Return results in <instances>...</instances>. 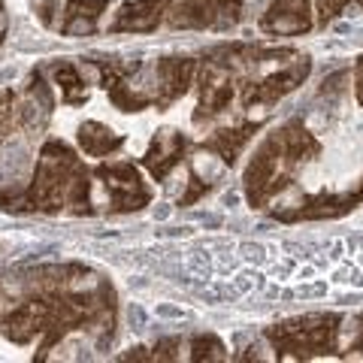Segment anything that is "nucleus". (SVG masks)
I'll return each mask as SVG.
<instances>
[{"instance_id":"423d86ee","label":"nucleus","mask_w":363,"mask_h":363,"mask_svg":"<svg viewBox=\"0 0 363 363\" xmlns=\"http://www.w3.org/2000/svg\"><path fill=\"white\" fill-rule=\"evenodd\" d=\"M185 149H188V140L176 130H164L155 136L149 155H145V167L152 169L155 179H164L169 169H173L182 157H185Z\"/></svg>"},{"instance_id":"6e6552de","label":"nucleus","mask_w":363,"mask_h":363,"mask_svg":"<svg viewBox=\"0 0 363 363\" xmlns=\"http://www.w3.org/2000/svg\"><path fill=\"white\" fill-rule=\"evenodd\" d=\"M167 6L169 0H136V4H128L118 13L112 30H152L167 13Z\"/></svg>"},{"instance_id":"7ed1b4c3","label":"nucleus","mask_w":363,"mask_h":363,"mask_svg":"<svg viewBox=\"0 0 363 363\" xmlns=\"http://www.w3.org/2000/svg\"><path fill=\"white\" fill-rule=\"evenodd\" d=\"M240 6L242 0H179L167 13L173 28H215L240 18Z\"/></svg>"},{"instance_id":"f257e3e1","label":"nucleus","mask_w":363,"mask_h":363,"mask_svg":"<svg viewBox=\"0 0 363 363\" xmlns=\"http://www.w3.org/2000/svg\"><path fill=\"white\" fill-rule=\"evenodd\" d=\"M4 209H40L55 212L61 206H73L76 212L88 209V176L79 167L76 155L64 143H45L40 155L37 173L28 191L21 194H0Z\"/></svg>"},{"instance_id":"4468645a","label":"nucleus","mask_w":363,"mask_h":363,"mask_svg":"<svg viewBox=\"0 0 363 363\" xmlns=\"http://www.w3.org/2000/svg\"><path fill=\"white\" fill-rule=\"evenodd\" d=\"M18 116H21V109H16V94L13 91H0V143L13 133Z\"/></svg>"},{"instance_id":"ddd939ff","label":"nucleus","mask_w":363,"mask_h":363,"mask_svg":"<svg viewBox=\"0 0 363 363\" xmlns=\"http://www.w3.org/2000/svg\"><path fill=\"white\" fill-rule=\"evenodd\" d=\"M55 79H58V85H61V94L67 104H82L85 100V82H82V76H79V70L73 64H58L55 67Z\"/></svg>"},{"instance_id":"f03ea898","label":"nucleus","mask_w":363,"mask_h":363,"mask_svg":"<svg viewBox=\"0 0 363 363\" xmlns=\"http://www.w3.org/2000/svg\"><path fill=\"white\" fill-rule=\"evenodd\" d=\"M327 324H330V318H306V321H291L276 327V330H269V336L279 351H294L297 357H303L327 348L333 333V327Z\"/></svg>"},{"instance_id":"f8f14e48","label":"nucleus","mask_w":363,"mask_h":363,"mask_svg":"<svg viewBox=\"0 0 363 363\" xmlns=\"http://www.w3.org/2000/svg\"><path fill=\"white\" fill-rule=\"evenodd\" d=\"M252 133H255V124H245V128H236V130H218L206 143V149L218 152L227 164H233L236 155H240V149L248 143V136H252Z\"/></svg>"},{"instance_id":"20e7f679","label":"nucleus","mask_w":363,"mask_h":363,"mask_svg":"<svg viewBox=\"0 0 363 363\" xmlns=\"http://www.w3.org/2000/svg\"><path fill=\"white\" fill-rule=\"evenodd\" d=\"M100 176L106 179V191L112 194V206H116V212L143 209L145 203H149V188L143 185L140 173H136L130 164L100 167Z\"/></svg>"},{"instance_id":"0eeeda50","label":"nucleus","mask_w":363,"mask_h":363,"mask_svg":"<svg viewBox=\"0 0 363 363\" xmlns=\"http://www.w3.org/2000/svg\"><path fill=\"white\" fill-rule=\"evenodd\" d=\"M191 76H194V61L188 58H167L157 64V82H161V100L157 104L167 106L169 100L185 94L191 85Z\"/></svg>"},{"instance_id":"2eb2a0df","label":"nucleus","mask_w":363,"mask_h":363,"mask_svg":"<svg viewBox=\"0 0 363 363\" xmlns=\"http://www.w3.org/2000/svg\"><path fill=\"white\" fill-rule=\"evenodd\" d=\"M191 348H194V354H191L194 360H218V357H224V354H221L224 345H221L215 336H197Z\"/></svg>"},{"instance_id":"dca6fc26","label":"nucleus","mask_w":363,"mask_h":363,"mask_svg":"<svg viewBox=\"0 0 363 363\" xmlns=\"http://www.w3.org/2000/svg\"><path fill=\"white\" fill-rule=\"evenodd\" d=\"M6 30H9V16H6V9H4V0H0V43L6 40Z\"/></svg>"},{"instance_id":"9d476101","label":"nucleus","mask_w":363,"mask_h":363,"mask_svg":"<svg viewBox=\"0 0 363 363\" xmlns=\"http://www.w3.org/2000/svg\"><path fill=\"white\" fill-rule=\"evenodd\" d=\"M109 6V0H67L64 9V33H88L94 30V21L100 18V13Z\"/></svg>"},{"instance_id":"39448f33","label":"nucleus","mask_w":363,"mask_h":363,"mask_svg":"<svg viewBox=\"0 0 363 363\" xmlns=\"http://www.w3.org/2000/svg\"><path fill=\"white\" fill-rule=\"evenodd\" d=\"M260 25H264V30H269V33L306 30L309 28V0H272Z\"/></svg>"},{"instance_id":"9b49d317","label":"nucleus","mask_w":363,"mask_h":363,"mask_svg":"<svg viewBox=\"0 0 363 363\" xmlns=\"http://www.w3.org/2000/svg\"><path fill=\"white\" fill-rule=\"evenodd\" d=\"M79 143H82V149L88 155H94V157H104L109 152H118L121 149V136H116L109 128H104V124H97V121H88L79 128Z\"/></svg>"},{"instance_id":"1a4fd4ad","label":"nucleus","mask_w":363,"mask_h":363,"mask_svg":"<svg viewBox=\"0 0 363 363\" xmlns=\"http://www.w3.org/2000/svg\"><path fill=\"white\" fill-rule=\"evenodd\" d=\"M306 70H309V67L303 64V67H294V70H281L276 76H269L260 85H252V88H248V94H245V106L260 104V100H276L281 94H288V91H294L303 82Z\"/></svg>"}]
</instances>
